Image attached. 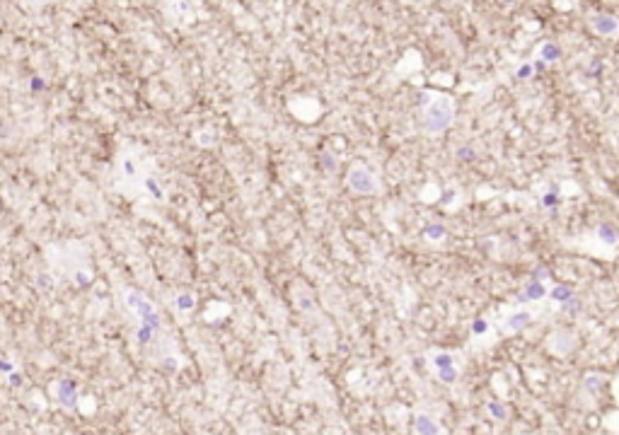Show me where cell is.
Wrapping results in <instances>:
<instances>
[{"label": "cell", "instance_id": "obj_12", "mask_svg": "<svg viewBox=\"0 0 619 435\" xmlns=\"http://www.w3.org/2000/svg\"><path fill=\"white\" fill-rule=\"evenodd\" d=\"M484 411H486V416H489L491 421H496V423H505L508 421V416H510L508 404L499 402V399H489V402L484 404Z\"/></svg>", "mask_w": 619, "mask_h": 435}, {"label": "cell", "instance_id": "obj_11", "mask_svg": "<svg viewBox=\"0 0 619 435\" xmlns=\"http://www.w3.org/2000/svg\"><path fill=\"white\" fill-rule=\"evenodd\" d=\"M573 346H576V339H573V334H568V331H554L552 339H549V351H552L554 355L571 353Z\"/></svg>", "mask_w": 619, "mask_h": 435}, {"label": "cell", "instance_id": "obj_1", "mask_svg": "<svg viewBox=\"0 0 619 435\" xmlns=\"http://www.w3.org/2000/svg\"><path fill=\"white\" fill-rule=\"evenodd\" d=\"M121 307H124L126 317H129L131 326H134V341L143 351L157 353L155 363L162 360V344H165V326H162L160 310L150 297H145L141 290L134 288H124L119 295Z\"/></svg>", "mask_w": 619, "mask_h": 435}, {"label": "cell", "instance_id": "obj_3", "mask_svg": "<svg viewBox=\"0 0 619 435\" xmlns=\"http://www.w3.org/2000/svg\"><path fill=\"white\" fill-rule=\"evenodd\" d=\"M424 102V131L429 136H440L453 126L455 121V100L448 95H426Z\"/></svg>", "mask_w": 619, "mask_h": 435}, {"label": "cell", "instance_id": "obj_16", "mask_svg": "<svg viewBox=\"0 0 619 435\" xmlns=\"http://www.w3.org/2000/svg\"><path fill=\"white\" fill-rule=\"evenodd\" d=\"M549 297H552L554 302H568L573 297V290L568 286H557L549 290Z\"/></svg>", "mask_w": 619, "mask_h": 435}, {"label": "cell", "instance_id": "obj_15", "mask_svg": "<svg viewBox=\"0 0 619 435\" xmlns=\"http://www.w3.org/2000/svg\"><path fill=\"white\" fill-rule=\"evenodd\" d=\"M537 56L542 58V61H547V63H552V61H557L559 56H562V51H559L557 46H554L552 41H544L542 46L537 48Z\"/></svg>", "mask_w": 619, "mask_h": 435}, {"label": "cell", "instance_id": "obj_20", "mask_svg": "<svg viewBox=\"0 0 619 435\" xmlns=\"http://www.w3.org/2000/svg\"><path fill=\"white\" fill-rule=\"evenodd\" d=\"M501 3H503V5H513V3H518V0H501Z\"/></svg>", "mask_w": 619, "mask_h": 435}, {"label": "cell", "instance_id": "obj_8", "mask_svg": "<svg viewBox=\"0 0 619 435\" xmlns=\"http://www.w3.org/2000/svg\"><path fill=\"white\" fill-rule=\"evenodd\" d=\"M588 24L598 37H617L619 34V17L610 12H595L588 19Z\"/></svg>", "mask_w": 619, "mask_h": 435}, {"label": "cell", "instance_id": "obj_10", "mask_svg": "<svg viewBox=\"0 0 619 435\" xmlns=\"http://www.w3.org/2000/svg\"><path fill=\"white\" fill-rule=\"evenodd\" d=\"M544 297H549V288L544 286L542 281H530V283H525L523 290H520L518 302H539V300H544Z\"/></svg>", "mask_w": 619, "mask_h": 435}, {"label": "cell", "instance_id": "obj_9", "mask_svg": "<svg viewBox=\"0 0 619 435\" xmlns=\"http://www.w3.org/2000/svg\"><path fill=\"white\" fill-rule=\"evenodd\" d=\"M414 435H448L445 426L433 416V414L416 411L414 414Z\"/></svg>", "mask_w": 619, "mask_h": 435}, {"label": "cell", "instance_id": "obj_5", "mask_svg": "<svg viewBox=\"0 0 619 435\" xmlns=\"http://www.w3.org/2000/svg\"><path fill=\"white\" fill-rule=\"evenodd\" d=\"M346 187L351 189L353 194H358V196H375V194H380V189H382L377 174L363 163H356L348 167Z\"/></svg>", "mask_w": 619, "mask_h": 435}, {"label": "cell", "instance_id": "obj_19", "mask_svg": "<svg viewBox=\"0 0 619 435\" xmlns=\"http://www.w3.org/2000/svg\"><path fill=\"white\" fill-rule=\"evenodd\" d=\"M615 397H617V402H619V378H617V382H615Z\"/></svg>", "mask_w": 619, "mask_h": 435}, {"label": "cell", "instance_id": "obj_17", "mask_svg": "<svg viewBox=\"0 0 619 435\" xmlns=\"http://www.w3.org/2000/svg\"><path fill=\"white\" fill-rule=\"evenodd\" d=\"M489 331H491V324L486 320H479L474 324V336H476V339H479V336H486Z\"/></svg>", "mask_w": 619, "mask_h": 435}, {"label": "cell", "instance_id": "obj_18", "mask_svg": "<svg viewBox=\"0 0 619 435\" xmlns=\"http://www.w3.org/2000/svg\"><path fill=\"white\" fill-rule=\"evenodd\" d=\"M213 138H215V136L210 133V131H206V133H196V143L206 145V148H210V145H213Z\"/></svg>", "mask_w": 619, "mask_h": 435}, {"label": "cell", "instance_id": "obj_14", "mask_svg": "<svg viewBox=\"0 0 619 435\" xmlns=\"http://www.w3.org/2000/svg\"><path fill=\"white\" fill-rule=\"evenodd\" d=\"M602 385H605V378L598 373H588L586 378H583V392H588L591 397H598L602 389Z\"/></svg>", "mask_w": 619, "mask_h": 435}, {"label": "cell", "instance_id": "obj_2", "mask_svg": "<svg viewBox=\"0 0 619 435\" xmlns=\"http://www.w3.org/2000/svg\"><path fill=\"white\" fill-rule=\"evenodd\" d=\"M116 184L121 194H126L134 201L145 203H162L165 201V189L157 179L153 160H148L143 153H121L116 160Z\"/></svg>", "mask_w": 619, "mask_h": 435}, {"label": "cell", "instance_id": "obj_13", "mask_svg": "<svg viewBox=\"0 0 619 435\" xmlns=\"http://www.w3.org/2000/svg\"><path fill=\"white\" fill-rule=\"evenodd\" d=\"M196 305H199V300H196L194 293H177L174 300H172V307H174L179 315H189V312H194Z\"/></svg>", "mask_w": 619, "mask_h": 435}, {"label": "cell", "instance_id": "obj_6", "mask_svg": "<svg viewBox=\"0 0 619 435\" xmlns=\"http://www.w3.org/2000/svg\"><path fill=\"white\" fill-rule=\"evenodd\" d=\"M51 397L63 411H75L80 407V387L75 380L71 378H58L51 382Z\"/></svg>", "mask_w": 619, "mask_h": 435}, {"label": "cell", "instance_id": "obj_4", "mask_svg": "<svg viewBox=\"0 0 619 435\" xmlns=\"http://www.w3.org/2000/svg\"><path fill=\"white\" fill-rule=\"evenodd\" d=\"M429 365L433 370L436 380L443 385H455L460 380V360L453 351H443V349H433L429 351Z\"/></svg>", "mask_w": 619, "mask_h": 435}, {"label": "cell", "instance_id": "obj_7", "mask_svg": "<svg viewBox=\"0 0 619 435\" xmlns=\"http://www.w3.org/2000/svg\"><path fill=\"white\" fill-rule=\"evenodd\" d=\"M535 315H537V312L530 310V307H520V310L508 312V315L501 320L499 331H501V334H518V331H523L525 326L532 324Z\"/></svg>", "mask_w": 619, "mask_h": 435}]
</instances>
